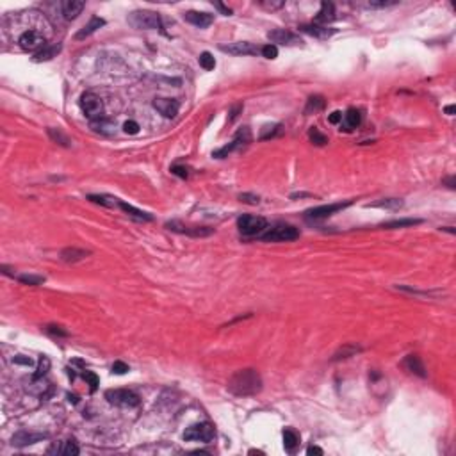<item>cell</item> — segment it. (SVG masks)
Masks as SVG:
<instances>
[{"instance_id": "41", "label": "cell", "mask_w": 456, "mask_h": 456, "mask_svg": "<svg viewBox=\"0 0 456 456\" xmlns=\"http://www.w3.org/2000/svg\"><path fill=\"white\" fill-rule=\"evenodd\" d=\"M45 330L48 331V333H52V335H57V337H68V331L63 330L61 326H55V324H48Z\"/></svg>"}, {"instance_id": "11", "label": "cell", "mask_w": 456, "mask_h": 456, "mask_svg": "<svg viewBox=\"0 0 456 456\" xmlns=\"http://www.w3.org/2000/svg\"><path fill=\"white\" fill-rule=\"evenodd\" d=\"M18 45L27 52H38L45 47V38L43 34L38 32V30H25L22 36L18 38Z\"/></svg>"}, {"instance_id": "51", "label": "cell", "mask_w": 456, "mask_h": 456, "mask_svg": "<svg viewBox=\"0 0 456 456\" xmlns=\"http://www.w3.org/2000/svg\"><path fill=\"white\" fill-rule=\"evenodd\" d=\"M15 364L32 365V360H30V358H22V356H15Z\"/></svg>"}, {"instance_id": "48", "label": "cell", "mask_w": 456, "mask_h": 456, "mask_svg": "<svg viewBox=\"0 0 456 456\" xmlns=\"http://www.w3.org/2000/svg\"><path fill=\"white\" fill-rule=\"evenodd\" d=\"M341 120H342V112H341V110H333V112L330 114V118H328V121H330V123H333V125H337V123H339Z\"/></svg>"}, {"instance_id": "37", "label": "cell", "mask_w": 456, "mask_h": 456, "mask_svg": "<svg viewBox=\"0 0 456 456\" xmlns=\"http://www.w3.org/2000/svg\"><path fill=\"white\" fill-rule=\"evenodd\" d=\"M18 282L25 283V285H41V283H45V278L36 276V274H22V276H18Z\"/></svg>"}, {"instance_id": "15", "label": "cell", "mask_w": 456, "mask_h": 456, "mask_svg": "<svg viewBox=\"0 0 456 456\" xmlns=\"http://www.w3.org/2000/svg\"><path fill=\"white\" fill-rule=\"evenodd\" d=\"M48 435H45V433H29V431H18L13 437V446L16 447H25V446H30V444H36V442H41L45 440Z\"/></svg>"}, {"instance_id": "22", "label": "cell", "mask_w": 456, "mask_h": 456, "mask_svg": "<svg viewBox=\"0 0 456 456\" xmlns=\"http://www.w3.org/2000/svg\"><path fill=\"white\" fill-rule=\"evenodd\" d=\"M299 29H301L303 32H307V34H310V36H316V38H321V39H326L335 34V29H328L324 25H317V24L301 25Z\"/></svg>"}, {"instance_id": "5", "label": "cell", "mask_w": 456, "mask_h": 456, "mask_svg": "<svg viewBox=\"0 0 456 456\" xmlns=\"http://www.w3.org/2000/svg\"><path fill=\"white\" fill-rule=\"evenodd\" d=\"M106 399L110 404L116 406H123V408H134L141 403L139 396L129 389H112L106 392Z\"/></svg>"}, {"instance_id": "2", "label": "cell", "mask_w": 456, "mask_h": 456, "mask_svg": "<svg viewBox=\"0 0 456 456\" xmlns=\"http://www.w3.org/2000/svg\"><path fill=\"white\" fill-rule=\"evenodd\" d=\"M299 237V230L294 228L293 225H285V223H276V225L266 228L259 236V239L268 241V242H283V241H294Z\"/></svg>"}, {"instance_id": "20", "label": "cell", "mask_w": 456, "mask_h": 456, "mask_svg": "<svg viewBox=\"0 0 456 456\" xmlns=\"http://www.w3.org/2000/svg\"><path fill=\"white\" fill-rule=\"evenodd\" d=\"M89 255L87 250H80V248H64L61 251V260L66 262V264H75V262H80Z\"/></svg>"}, {"instance_id": "24", "label": "cell", "mask_w": 456, "mask_h": 456, "mask_svg": "<svg viewBox=\"0 0 456 456\" xmlns=\"http://www.w3.org/2000/svg\"><path fill=\"white\" fill-rule=\"evenodd\" d=\"M104 25H106V20H104V18H98V16H93V18L89 20V24H87L86 27H84V29L79 30L75 38H77V39L87 38V36H91L93 32H96V30L100 29V27H104Z\"/></svg>"}, {"instance_id": "34", "label": "cell", "mask_w": 456, "mask_h": 456, "mask_svg": "<svg viewBox=\"0 0 456 456\" xmlns=\"http://www.w3.org/2000/svg\"><path fill=\"white\" fill-rule=\"evenodd\" d=\"M200 66H202L203 70H207V72L214 70V68H216V59H214V55H212L211 52H203L202 55H200Z\"/></svg>"}, {"instance_id": "7", "label": "cell", "mask_w": 456, "mask_h": 456, "mask_svg": "<svg viewBox=\"0 0 456 456\" xmlns=\"http://www.w3.org/2000/svg\"><path fill=\"white\" fill-rule=\"evenodd\" d=\"M184 440L209 444V442L214 440V428L209 423L192 424V426H189L188 429H186V433H184Z\"/></svg>"}, {"instance_id": "47", "label": "cell", "mask_w": 456, "mask_h": 456, "mask_svg": "<svg viewBox=\"0 0 456 456\" xmlns=\"http://www.w3.org/2000/svg\"><path fill=\"white\" fill-rule=\"evenodd\" d=\"M398 2H385V0H379V2H369L367 7H390V5H396Z\"/></svg>"}, {"instance_id": "32", "label": "cell", "mask_w": 456, "mask_h": 456, "mask_svg": "<svg viewBox=\"0 0 456 456\" xmlns=\"http://www.w3.org/2000/svg\"><path fill=\"white\" fill-rule=\"evenodd\" d=\"M371 207H379V209H401V207H403V200L387 198V200H379V202H376V203H371Z\"/></svg>"}, {"instance_id": "26", "label": "cell", "mask_w": 456, "mask_h": 456, "mask_svg": "<svg viewBox=\"0 0 456 456\" xmlns=\"http://www.w3.org/2000/svg\"><path fill=\"white\" fill-rule=\"evenodd\" d=\"M362 123V112L355 107H349L344 114V127L346 130H353Z\"/></svg>"}, {"instance_id": "33", "label": "cell", "mask_w": 456, "mask_h": 456, "mask_svg": "<svg viewBox=\"0 0 456 456\" xmlns=\"http://www.w3.org/2000/svg\"><path fill=\"white\" fill-rule=\"evenodd\" d=\"M280 132H282V125H266L264 129H262V132H260V139L266 141V139H271V137H274V135H278Z\"/></svg>"}, {"instance_id": "27", "label": "cell", "mask_w": 456, "mask_h": 456, "mask_svg": "<svg viewBox=\"0 0 456 456\" xmlns=\"http://www.w3.org/2000/svg\"><path fill=\"white\" fill-rule=\"evenodd\" d=\"M50 453H57V455H64V456H77L79 446L75 444V440H66V442H63L61 446L55 447V449H50Z\"/></svg>"}, {"instance_id": "29", "label": "cell", "mask_w": 456, "mask_h": 456, "mask_svg": "<svg viewBox=\"0 0 456 456\" xmlns=\"http://www.w3.org/2000/svg\"><path fill=\"white\" fill-rule=\"evenodd\" d=\"M356 353H360V348L353 346V344H346V346H342L341 349H339L335 355H333V360H335V362L337 360H346V358L356 355Z\"/></svg>"}, {"instance_id": "3", "label": "cell", "mask_w": 456, "mask_h": 456, "mask_svg": "<svg viewBox=\"0 0 456 456\" xmlns=\"http://www.w3.org/2000/svg\"><path fill=\"white\" fill-rule=\"evenodd\" d=\"M237 228L244 237H259L268 228V221L262 216H251L244 214L237 219Z\"/></svg>"}, {"instance_id": "17", "label": "cell", "mask_w": 456, "mask_h": 456, "mask_svg": "<svg viewBox=\"0 0 456 456\" xmlns=\"http://www.w3.org/2000/svg\"><path fill=\"white\" fill-rule=\"evenodd\" d=\"M333 20H335V5L331 4V2H322L321 11L317 13L314 24L324 25V27H326V25L330 24V22H333Z\"/></svg>"}, {"instance_id": "35", "label": "cell", "mask_w": 456, "mask_h": 456, "mask_svg": "<svg viewBox=\"0 0 456 456\" xmlns=\"http://www.w3.org/2000/svg\"><path fill=\"white\" fill-rule=\"evenodd\" d=\"M308 137H310V141H312L314 144H317V146H324V144L328 143L326 135L321 134V132H319L316 127H312V129L308 130Z\"/></svg>"}, {"instance_id": "19", "label": "cell", "mask_w": 456, "mask_h": 456, "mask_svg": "<svg viewBox=\"0 0 456 456\" xmlns=\"http://www.w3.org/2000/svg\"><path fill=\"white\" fill-rule=\"evenodd\" d=\"M61 7H63L64 18L73 20V18H77V16L80 15L82 9L86 7V4H84V2H79V0H64L63 4H61Z\"/></svg>"}, {"instance_id": "40", "label": "cell", "mask_w": 456, "mask_h": 456, "mask_svg": "<svg viewBox=\"0 0 456 456\" xmlns=\"http://www.w3.org/2000/svg\"><path fill=\"white\" fill-rule=\"evenodd\" d=\"M239 200L242 203H248V205H259L260 203V198L255 196V194H248V192H242L239 196Z\"/></svg>"}, {"instance_id": "52", "label": "cell", "mask_w": 456, "mask_h": 456, "mask_svg": "<svg viewBox=\"0 0 456 456\" xmlns=\"http://www.w3.org/2000/svg\"><path fill=\"white\" fill-rule=\"evenodd\" d=\"M216 7L221 11V13H223V15H226V16H230V15H232V9H228V7H225V5H223V4H216Z\"/></svg>"}, {"instance_id": "9", "label": "cell", "mask_w": 456, "mask_h": 456, "mask_svg": "<svg viewBox=\"0 0 456 456\" xmlns=\"http://www.w3.org/2000/svg\"><path fill=\"white\" fill-rule=\"evenodd\" d=\"M351 203L353 202L348 200V202H339V203H330V205L316 207V209H310V211L305 212V217H307V219H324V217H330L331 214H335V212L349 207Z\"/></svg>"}, {"instance_id": "54", "label": "cell", "mask_w": 456, "mask_h": 456, "mask_svg": "<svg viewBox=\"0 0 456 456\" xmlns=\"http://www.w3.org/2000/svg\"><path fill=\"white\" fill-rule=\"evenodd\" d=\"M250 455H264V453H262V451H255V449H251Z\"/></svg>"}, {"instance_id": "1", "label": "cell", "mask_w": 456, "mask_h": 456, "mask_svg": "<svg viewBox=\"0 0 456 456\" xmlns=\"http://www.w3.org/2000/svg\"><path fill=\"white\" fill-rule=\"evenodd\" d=\"M228 390L241 398L255 396L262 390V378L255 369H241L228 379Z\"/></svg>"}, {"instance_id": "13", "label": "cell", "mask_w": 456, "mask_h": 456, "mask_svg": "<svg viewBox=\"0 0 456 456\" xmlns=\"http://www.w3.org/2000/svg\"><path fill=\"white\" fill-rule=\"evenodd\" d=\"M268 38H269V41L278 43V45H296V43H301L299 36H296L294 32H291V30H285V29L269 30Z\"/></svg>"}, {"instance_id": "25", "label": "cell", "mask_w": 456, "mask_h": 456, "mask_svg": "<svg viewBox=\"0 0 456 456\" xmlns=\"http://www.w3.org/2000/svg\"><path fill=\"white\" fill-rule=\"evenodd\" d=\"M324 106H326V100H324V96H321V95L310 96V98L307 100V106H305V114H307V116L317 114L319 110L324 109Z\"/></svg>"}, {"instance_id": "18", "label": "cell", "mask_w": 456, "mask_h": 456, "mask_svg": "<svg viewBox=\"0 0 456 456\" xmlns=\"http://www.w3.org/2000/svg\"><path fill=\"white\" fill-rule=\"evenodd\" d=\"M403 367L406 371H410L412 375H417L419 378H426V369H424L423 362L417 355H408L403 360Z\"/></svg>"}, {"instance_id": "45", "label": "cell", "mask_w": 456, "mask_h": 456, "mask_svg": "<svg viewBox=\"0 0 456 456\" xmlns=\"http://www.w3.org/2000/svg\"><path fill=\"white\" fill-rule=\"evenodd\" d=\"M171 173L177 175V177H180V178H188L189 177L188 168H184V166H173V168H171Z\"/></svg>"}, {"instance_id": "53", "label": "cell", "mask_w": 456, "mask_h": 456, "mask_svg": "<svg viewBox=\"0 0 456 456\" xmlns=\"http://www.w3.org/2000/svg\"><path fill=\"white\" fill-rule=\"evenodd\" d=\"M444 110H446V114L453 116V114H455V106H447V107H446V109H444Z\"/></svg>"}, {"instance_id": "28", "label": "cell", "mask_w": 456, "mask_h": 456, "mask_svg": "<svg viewBox=\"0 0 456 456\" xmlns=\"http://www.w3.org/2000/svg\"><path fill=\"white\" fill-rule=\"evenodd\" d=\"M298 446H299L298 433L293 431V429H285V431H283V447H285L289 453H294Z\"/></svg>"}, {"instance_id": "30", "label": "cell", "mask_w": 456, "mask_h": 456, "mask_svg": "<svg viewBox=\"0 0 456 456\" xmlns=\"http://www.w3.org/2000/svg\"><path fill=\"white\" fill-rule=\"evenodd\" d=\"M48 132V135H50V139L54 141V143H57V144H61V146H64V148H68L70 146V137H68L64 132H61L59 129H48L47 130Z\"/></svg>"}, {"instance_id": "46", "label": "cell", "mask_w": 456, "mask_h": 456, "mask_svg": "<svg viewBox=\"0 0 456 456\" xmlns=\"http://www.w3.org/2000/svg\"><path fill=\"white\" fill-rule=\"evenodd\" d=\"M242 112V104H236V106H232V109H230V116H228V120L230 121H234L237 118V116Z\"/></svg>"}, {"instance_id": "50", "label": "cell", "mask_w": 456, "mask_h": 456, "mask_svg": "<svg viewBox=\"0 0 456 456\" xmlns=\"http://www.w3.org/2000/svg\"><path fill=\"white\" fill-rule=\"evenodd\" d=\"M307 455H310V456L312 455H322V449L321 447H317V446H310L307 449Z\"/></svg>"}, {"instance_id": "12", "label": "cell", "mask_w": 456, "mask_h": 456, "mask_svg": "<svg viewBox=\"0 0 456 456\" xmlns=\"http://www.w3.org/2000/svg\"><path fill=\"white\" fill-rule=\"evenodd\" d=\"M221 52L230 54V55H257L260 52V48L253 43H248V41H239V43H228V45H221L219 47Z\"/></svg>"}, {"instance_id": "6", "label": "cell", "mask_w": 456, "mask_h": 456, "mask_svg": "<svg viewBox=\"0 0 456 456\" xmlns=\"http://www.w3.org/2000/svg\"><path fill=\"white\" fill-rule=\"evenodd\" d=\"M251 143V132L248 127H242V129L237 130V134L234 135V139H232L230 144H226V146H223V148L216 150L214 154H212V157L216 159H225L228 157V154H232L236 148H239V146H246V144Z\"/></svg>"}, {"instance_id": "23", "label": "cell", "mask_w": 456, "mask_h": 456, "mask_svg": "<svg viewBox=\"0 0 456 456\" xmlns=\"http://www.w3.org/2000/svg\"><path fill=\"white\" fill-rule=\"evenodd\" d=\"M118 207H120L121 211L125 212L127 216H130V217H134L135 221H152L154 217H152V214H148V212H143V211H139V209H135L134 205H129V203H125V202H118Z\"/></svg>"}, {"instance_id": "44", "label": "cell", "mask_w": 456, "mask_h": 456, "mask_svg": "<svg viewBox=\"0 0 456 456\" xmlns=\"http://www.w3.org/2000/svg\"><path fill=\"white\" fill-rule=\"evenodd\" d=\"M123 130H125L127 134H137L139 132V125L135 121H127L125 125H123Z\"/></svg>"}, {"instance_id": "42", "label": "cell", "mask_w": 456, "mask_h": 456, "mask_svg": "<svg viewBox=\"0 0 456 456\" xmlns=\"http://www.w3.org/2000/svg\"><path fill=\"white\" fill-rule=\"evenodd\" d=\"M112 373H114V375H125V373H129V365L123 364V362H114Z\"/></svg>"}, {"instance_id": "36", "label": "cell", "mask_w": 456, "mask_h": 456, "mask_svg": "<svg viewBox=\"0 0 456 456\" xmlns=\"http://www.w3.org/2000/svg\"><path fill=\"white\" fill-rule=\"evenodd\" d=\"M421 223V219H396V221H390V223H385L383 228H403V226H413V225H419Z\"/></svg>"}, {"instance_id": "16", "label": "cell", "mask_w": 456, "mask_h": 456, "mask_svg": "<svg viewBox=\"0 0 456 456\" xmlns=\"http://www.w3.org/2000/svg\"><path fill=\"white\" fill-rule=\"evenodd\" d=\"M184 20L192 25H196V27H200V29H205V27H209V25L214 22V16L209 15V13H200V11H188V13L184 15Z\"/></svg>"}, {"instance_id": "43", "label": "cell", "mask_w": 456, "mask_h": 456, "mask_svg": "<svg viewBox=\"0 0 456 456\" xmlns=\"http://www.w3.org/2000/svg\"><path fill=\"white\" fill-rule=\"evenodd\" d=\"M84 378L89 381V385H91V392H95L96 387H98V378H96V375H93V373H89V371H86L84 373Z\"/></svg>"}, {"instance_id": "49", "label": "cell", "mask_w": 456, "mask_h": 456, "mask_svg": "<svg viewBox=\"0 0 456 456\" xmlns=\"http://www.w3.org/2000/svg\"><path fill=\"white\" fill-rule=\"evenodd\" d=\"M262 5L264 7H268V9H278V7H282L283 2L280 0V2H262Z\"/></svg>"}, {"instance_id": "8", "label": "cell", "mask_w": 456, "mask_h": 456, "mask_svg": "<svg viewBox=\"0 0 456 456\" xmlns=\"http://www.w3.org/2000/svg\"><path fill=\"white\" fill-rule=\"evenodd\" d=\"M79 104H80V109H82V112L86 114V118H89L91 121H96L100 118L104 104H102V100L95 95V93H84V95L80 96V102H79Z\"/></svg>"}, {"instance_id": "21", "label": "cell", "mask_w": 456, "mask_h": 456, "mask_svg": "<svg viewBox=\"0 0 456 456\" xmlns=\"http://www.w3.org/2000/svg\"><path fill=\"white\" fill-rule=\"evenodd\" d=\"M59 52H61V45H45L41 50H38V52L34 54L32 61H34V63H43V61H50V59L55 57Z\"/></svg>"}, {"instance_id": "10", "label": "cell", "mask_w": 456, "mask_h": 456, "mask_svg": "<svg viewBox=\"0 0 456 456\" xmlns=\"http://www.w3.org/2000/svg\"><path fill=\"white\" fill-rule=\"evenodd\" d=\"M166 228L171 232H177V234H184V236H191V237H207L214 232L212 228H209V226H188V225L178 223V221H169V223H166Z\"/></svg>"}, {"instance_id": "14", "label": "cell", "mask_w": 456, "mask_h": 456, "mask_svg": "<svg viewBox=\"0 0 456 456\" xmlns=\"http://www.w3.org/2000/svg\"><path fill=\"white\" fill-rule=\"evenodd\" d=\"M154 107L164 116V118H175L178 114V109H180V104L173 98H155Z\"/></svg>"}, {"instance_id": "31", "label": "cell", "mask_w": 456, "mask_h": 456, "mask_svg": "<svg viewBox=\"0 0 456 456\" xmlns=\"http://www.w3.org/2000/svg\"><path fill=\"white\" fill-rule=\"evenodd\" d=\"M89 202H93V203H100V205H104V207H118V198H112V196H106V194H91V196L87 198Z\"/></svg>"}, {"instance_id": "4", "label": "cell", "mask_w": 456, "mask_h": 456, "mask_svg": "<svg viewBox=\"0 0 456 456\" xmlns=\"http://www.w3.org/2000/svg\"><path fill=\"white\" fill-rule=\"evenodd\" d=\"M129 22L135 29H144V30L162 29L161 16L157 13H154V11H134V13H130Z\"/></svg>"}, {"instance_id": "38", "label": "cell", "mask_w": 456, "mask_h": 456, "mask_svg": "<svg viewBox=\"0 0 456 456\" xmlns=\"http://www.w3.org/2000/svg\"><path fill=\"white\" fill-rule=\"evenodd\" d=\"M48 367H50V360H48L47 356H43V358L39 360V367H38V371L34 373L32 378H34V379H39L41 376H45V373H47Z\"/></svg>"}, {"instance_id": "39", "label": "cell", "mask_w": 456, "mask_h": 456, "mask_svg": "<svg viewBox=\"0 0 456 456\" xmlns=\"http://www.w3.org/2000/svg\"><path fill=\"white\" fill-rule=\"evenodd\" d=\"M260 54H262L266 59H276V55H278V48L274 47V45H266V47L260 48Z\"/></svg>"}]
</instances>
